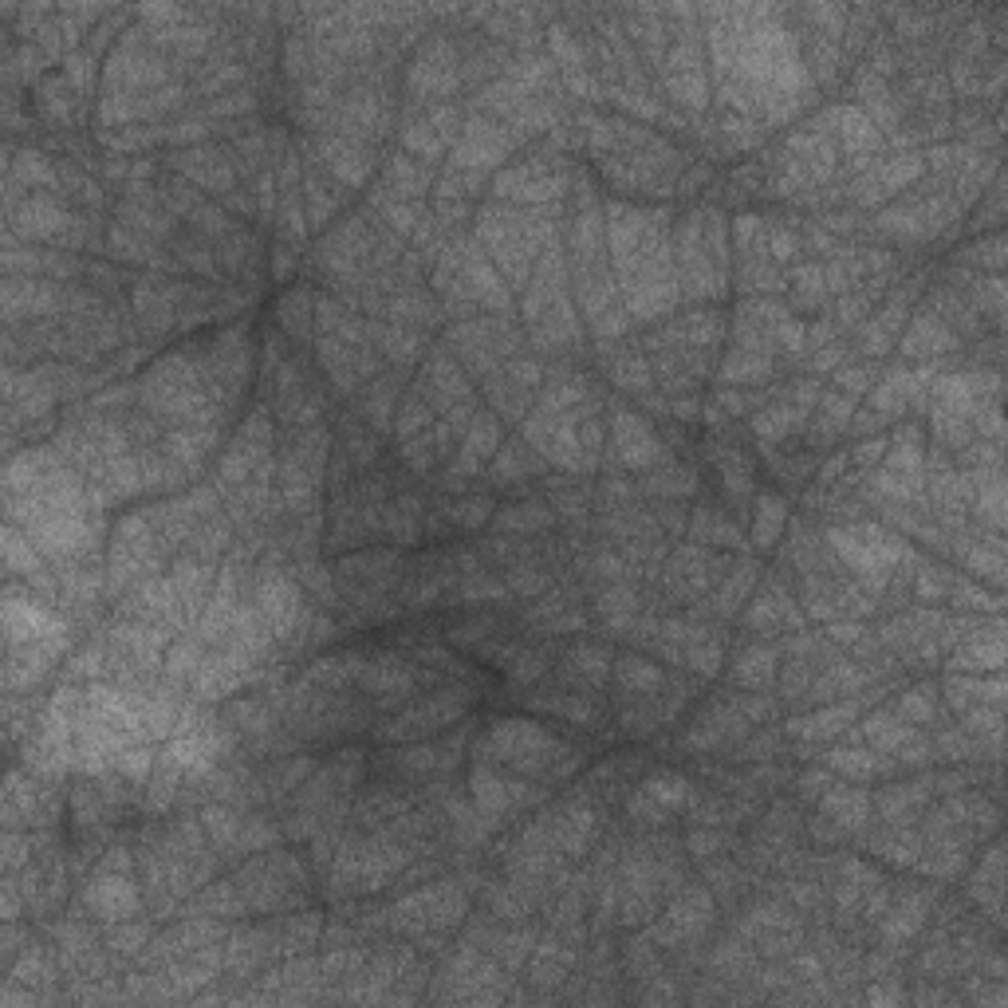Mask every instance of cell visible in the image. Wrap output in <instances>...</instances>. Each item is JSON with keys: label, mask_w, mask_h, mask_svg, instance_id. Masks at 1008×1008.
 Instances as JSON below:
<instances>
[{"label": "cell", "mask_w": 1008, "mask_h": 1008, "mask_svg": "<svg viewBox=\"0 0 1008 1008\" xmlns=\"http://www.w3.org/2000/svg\"><path fill=\"white\" fill-rule=\"evenodd\" d=\"M91 906H95L103 918H123L126 906H130V886H126L123 879H103L91 890Z\"/></svg>", "instance_id": "obj_1"}]
</instances>
